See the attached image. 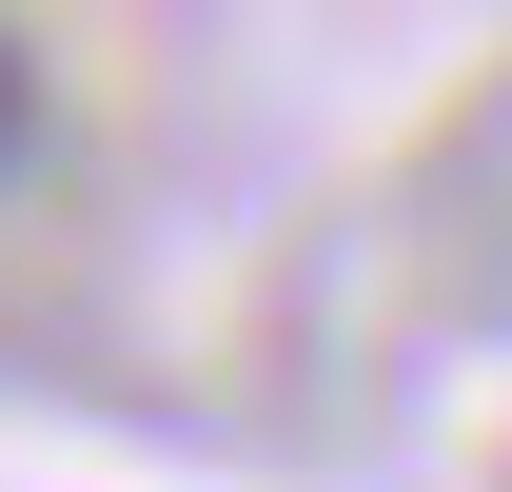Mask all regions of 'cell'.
Wrapping results in <instances>:
<instances>
[{"instance_id": "obj_1", "label": "cell", "mask_w": 512, "mask_h": 492, "mask_svg": "<svg viewBox=\"0 0 512 492\" xmlns=\"http://www.w3.org/2000/svg\"><path fill=\"white\" fill-rule=\"evenodd\" d=\"M20 138H40V60H20V20H0V178H20Z\"/></svg>"}]
</instances>
